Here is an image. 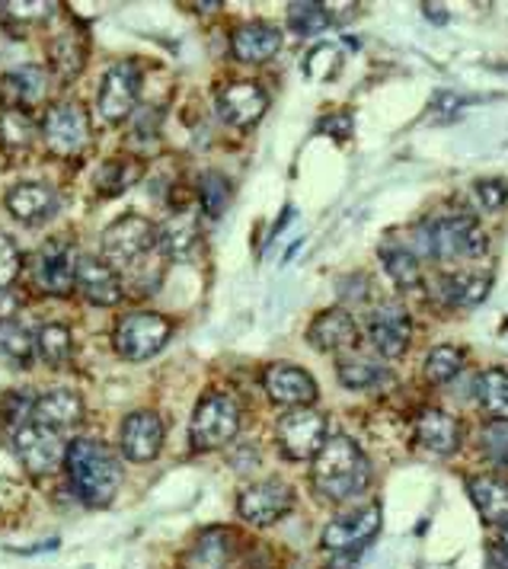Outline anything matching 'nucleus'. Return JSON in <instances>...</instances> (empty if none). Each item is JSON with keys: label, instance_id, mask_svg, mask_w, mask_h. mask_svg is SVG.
Listing matches in <instances>:
<instances>
[{"label": "nucleus", "instance_id": "f257e3e1", "mask_svg": "<svg viewBox=\"0 0 508 569\" xmlns=\"http://www.w3.org/2000/svg\"><path fill=\"white\" fill-rule=\"evenodd\" d=\"M313 487L330 502H346L358 492L368 490L371 483V465L361 455L356 441L346 436H332L323 441V448L313 458Z\"/></svg>", "mask_w": 508, "mask_h": 569}, {"label": "nucleus", "instance_id": "f03ea898", "mask_svg": "<svg viewBox=\"0 0 508 569\" xmlns=\"http://www.w3.org/2000/svg\"><path fill=\"white\" fill-rule=\"evenodd\" d=\"M64 465H68V477H71V487L80 496V502H87L90 509L109 506L122 487V465L100 441H71Z\"/></svg>", "mask_w": 508, "mask_h": 569}, {"label": "nucleus", "instance_id": "7ed1b4c3", "mask_svg": "<svg viewBox=\"0 0 508 569\" xmlns=\"http://www.w3.org/2000/svg\"><path fill=\"white\" fill-rule=\"evenodd\" d=\"M419 243H422L426 257L451 262V259L484 257L486 247H489V237L477 224V218H470V214H445V218L429 221L419 231Z\"/></svg>", "mask_w": 508, "mask_h": 569}, {"label": "nucleus", "instance_id": "20e7f679", "mask_svg": "<svg viewBox=\"0 0 508 569\" xmlns=\"http://www.w3.org/2000/svg\"><path fill=\"white\" fill-rule=\"evenodd\" d=\"M240 432V407L230 393H211L196 407L189 439L196 451H218Z\"/></svg>", "mask_w": 508, "mask_h": 569}, {"label": "nucleus", "instance_id": "39448f33", "mask_svg": "<svg viewBox=\"0 0 508 569\" xmlns=\"http://www.w3.org/2000/svg\"><path fill=\"white\" fill-rule=\"evenodd\" d=\"M157 247V228L141 214H126L102 231V259L119 272L131 269Z\"/></svg>", "mask_w": 508, "mask_h": 569}, {"label": "nucleus", "instance_id": "423d86ee", "mask_svg": "<svg viewBox=\"0 0 508 569\" xmlns=\"http://www.w3.org/2000/svg\"><path fill=\"white\" fill-rule=\"evenodd\" d=\"M170 333H173V327L163 313H128L116 327V349L128 362H145L167 346Z\"/></svg>", "mask_w": 508, "mask_h": 569}, {"label": "nucleus", "instance_id": "0eeeda50", "mask_svg": "<svg viewBox=\"0 0 508 569\" xmlns=\"http://www.w3.org/2000/svg\"><path fill=\"white\" fill-rule=\"evenodd\" d=\"M13 451L20 458V465L36 473V477H46L51 470H58L61 461L68 458V448L58 429H49L42 422H29L20 432H13Z\"/></svg>", "mask_w": 508, "mask_h": 569}, {"label": "nucleus", "instance_id": "6e6552de", "mask_svg": "<svg viewBox=\"0 0 508 569\" xmlns=\"http://www.w3.org/2000/svg\"><path fill=\"white\" fill-rule=\"evenodd\" d=\"M323 441H327V419L317 410L301 407V410L281 416L279 448L291 461H313L317 451L323 448Z\"/></svg>", "mask_w": 508, "mask_h": 569}, {"label": "nucleus", "instance_id": "1a4fd4ad", "mask_svg": "<svg viewBox=\"0 0 508 569\" xmlns=\"http://www.w3.org/2000/svg\"><path fill=\"white\" fill-rule=\"evenodd\" d=\"M42 134L58 157H77L90 144V119L80 103L51 106Z\"/></svg>", "mask_w": 508, "mask_h": 569}, {"label": "nucleus", "instance_id": "9d476101", "mask_svg": "<svg viewBox=\"0 0 508 569\" xmlns=\"http://www.w3.org/2000/svg\"><path fill=\"white\" fill-rule=\"evenodd\" d=\"M295 506V492L288 483L281 480H262L253 483L240 492V502H237V512L243 521H250L256 528H266V525H276L279 518H285Z\"/></svg>", "mask_w": 508, "mask_h": 569}, {"label": "nucleus", "instance_id": "9b49d317", "mask_svg": "<svg viewBox=\"0 0 508 569\" xmlns=\"http://www.w3.org/2000/svg\"><path fill=\"white\" fill-rule=\"evenodd\" d=\"M141 93V74L131 61H119L102 74L100 116L106 122H122L135 112Z\"/></svg>", "mask_w": 508, "mask_h": 569}, {"label": "nucleus", "instance_id": "f8f14e48", "mask_svg": "<svg viewBox=\"0 0 508 569\" xmlns=\"http://www.w3.org/2000/svg\"><path fill=\"white\" fill-rule=\"evenodd\" d=\"M262 388H266L272 403L291 407V410L310 407V403L317 400V381L307 375L305 368H298V365H269L266 375H262Z\"/></svg>", "mask_w": 508, "mask_h": 569}, {"label": "nucleus", "instance_id": "ddd939ff", "mask_svg": "<svg viewBox=\"0 0 508 569\" xmlns=\"http://www.w3.org/2000/svg\"><path fill=\"white\" fill-rule=\"evenodd\" d=\"M32 276L36 284L49 295H71L77 279V250L64 240L46 243L32 262Z\"/></svg>", "mask_w": 508, "mask_h": 569}, {"label": "nucleus", "instance_id": "4468645a", "mask_svg": "<svg viewBox=\"0 0 508 569\" xmlns=\"http://www.w3.org/2000/svg\"><path fill=\"white\" fill-rule=\"evenodd\" d=\"M269 109V97L266 90L253 83V80H237L221 90L218 97V112L221 119L233 126V129H250L262 119V112Z\"/></svg>", "mask_w": 508, "mask_h": 569}, {"label": "nucleus", "instance_id": "2eb2a0df", "mask_svg": "<svg viewBox=\"0 0 508 569\" xmlns=\"http://www.w3.org/2000/svg\"><path fill=\"white\" fill-rule=\"evenodd\" d=\"M307 342L327 356L349 352L358 342V323L352 320V313H346L342 308H330V311L317 313V320L307 327Z\"/></svg>", "mask_w": 508, "mask_h": 569}, {"label": "nucleus", "instance_id": "dca6fc26", "mask_svg": "<svg viewBox=\"0 0 508 569\" xmlns=\"http://www.w3.org/2000/svg\"><path fill=\"white\" fill-rule=\"evenodd\" d=\"M409 333H412V323L400 305H384L368 317V337L384 359H400L407 352Z\"/></svg>", "mask_w": 508, "mask_h": 569}, {"label": "nucleus", "instance_id": "f3484780", "mask_svg": "<svg viewBox=\"0 0 508 569\" xmlns=\"http://www.w3.org/2000/svg\"><path fill=\"white\" fill-rule=\"evenodd\" d=\"M74 288H80V295L90 305L100 308H112L122 301V282L116 276V269L100 257H80L77 259V279Z\"/></svg>", "mask_w": 508, "mask_h": 569}, {"label": "nucleus", "instance_id": "a211bd4d", "mask_svg": "<svg viewBox=\"0 0 508 569\" xmlns=\"http://www.w3.org/2000/svg\"><path fill=\"white\" fill-rule=\"evenodd\" d=\"M160 448H163V422H160V416L141 410V413H131L122 422V451H126L128 461L148 465V461H153L160 455Z\"/></svg>", "mask_w": 508, "mask_h": 569}, {"label": "nucleus", "instance_id": "6ab92c4d", "mask_svg": "<svg viewBox=\"0 0 508 569\" xmlns=\"http://www.w3.org/2000/svg\"><path fill=\"white\" fill-rule=\"evenodd\" d=\"M381 531V506H368L356 516L339 518L323 531V547L332 553H349L356 547H365Z\"/></svg>", "mask_w": 508, "mask_h": 569}, {"label": "nucleus", "instance_id": "aec40b11", "mask_svg": "<svg viewBox=\"0 0 508 569\" xmlns=\"http://www.w3.org/2000/svg\"><path fill=\"white\" fill-rule=\"evenodd\" d=\"M7 211L23 224H42L58 211V192L46 182H20L7 192Z\"/></svg>", "mask_w": 508, "mask_h": 569}, {"label": "nucleus", "instance_id": "412c9836", "mask_svg": "<svg viewBox=\"0 0 508 569\" xmlns=\"http://www.w3.org/2000/svg\"><path fill=\"white\" fill-rule=\"evenodd\" d=\"M460 426L455 416L441 413V410H422L416 416V439L426 451H432L435 458H448L460 448Z\"/></svg>", "mask_w": 508, "mask_h": 569}, {"label": "nucleus", "instance_id": "4be33fe9", "mask_svg": "<svg viewBox=\"0 0 508 569\" xmlns=\"http://www.w3.org/2000/svg\"><path fill=\"white\" fill-rule=\"evenodd\" d=\"M46 87H49V74L36 64H26L0 80V103L3 109L29 112V106H36L46 97Z\"/></svg>", "mask_w": 508, "mask_h": 569}, {"label": "nucleus", "instance_id": "5701e85b", "mask_svg": "<svg viewBox=\"0 0 508 569\" xmlns=\"http://www.w3.org/2000/svg\"><path fill=\"white\" fill-rule=\"evenodd\" d=\"M230 49H233L237 61L259 64V61H269L279 54L281 32L276 27H266V23H250V27H240L233 32Z\"/></svg>", "mask_w": 508, "mask_h": 569}, {"label": "nucleus", "instance_id": "b1692460", "mask_svg": "<svg viewBox=\"0 0 508 569\" xmlns=\"http://www.w3.org/2000/svg\"><path fill=\"white\" fill-rule=\"evenodd\" d=\"M36 422L49 426V429H68L83 419V400L77 397L74 390L68 388H54L46 390L42 397H36V413H32Z\"/></svg>", "mask_w": 508, "mask_h": 569}, {"label": "nucleus", "instance_id": "393cba45", "mask_svg": "<svg viewBox=\"0 0 508 569\" xmlns=\"http://www.w3.org/2000/svg\"><path fill=\"white\" fill-rule=\"evenodd\" d=\"M489 276L484 272H451L438 279V298L448 308H477L489 295Z\"/></svg>", "mask_w": 508, "mask_h": 569}, {"label": "nucleus", "instance_id": "a878e982", "mask_svg": "<svg viewBox=\"0 0 508 569\" xmlns=\"http://www.w3.org/2000/svg\"><path fill=\"white\" fill-rule=\"evenodd\" d=\"M196 243H199V214L196 211H177L170 221H163L157 228V247L167 257H189Z\"/></svg>", "mask_w": 508, "mask_h": 569}, {"label": "nucleus", "instance_id": "bb28decb", "mask_svg": "<svg viewBox=\"0 0 508 569\" xmlns=\"http://www.w3.org/2000/svg\"><path fill=\"white\" fill-rule=\"evenodd\" d=\"M233 538L225 528H211L205 531L199 541L192 543V550L186 553L182 569H228L230 550H233Z\"/></svg>", "mask_w": 508, "mask_h": 569}, {"label": "nucleus", "instance_id": "cd10ccee", "mask_svg": "<svg viewBox=\"0 0 508 569\" xmlns=\"http://www.w3.org/2000/svg\"><path fill=\"white\" fill-rule=\"evenodd\" d=\"M467 492L486 521H506L508 518V483L499 477H474L467 480Z\"/></svg>", "mask_w": 508, "mask_h": 569}, {"label": "nucleus", "instance_id": "c85d7f7f", "mask_svg": "<svg viewBox=\"0 0 508 569\" xmlns=\"http://www.w3.org/2000/svg\"><path fill=\"white\" fill-rule=\"evenodd\" d=\"M32 356H36V337L13 320H0V359L10 368H29Z\"/></svg>", "mask_w": 508, "mask_h": 569}, {"label": "nucleus", "instance_id": "c756f323", "mask_svg": "<svg viewBox=\"0 0 508 569\" xmlns=\"http://www.w3.org/2000/svg\"><path fill=\"white\" fill-rule=\"evenodd\" d=\"M51 64H54V71H58L64 80L77 78V74L83 71V64H87V46H83V36L74 32V29L61 32V36L51 42Z\"/></svg>", "mask_w": 508, "mask_h": 569}, {"label": "nucleus", "instance_id": "7c9ffc66", "mask_svg": "<svg viewBox=\"0 0 508 569\" xmlns=\"http://www.w3.org/2000/svg\"><path fill=\"white\" fill-rule=\"evenodd\" d=\"M477 400H480V407H484L486 413L492 416V419H502L508 422V375L506 371H499V368H489L484 371L480 378H477Z\"/></svg>", "mask_w": 508, "mask_h": 569}, {"label": "nucleus", "instance_id": "2f4dec72", "mask_svg": "<svg viewBox=\"0 0 508 569\" xmlns=\"http://www.w3.org/2000/svg\"><path fill=\"white\" fill-rule=\"evenodd\" d=\"M71 349H74L71 330L61 327V323H46V327L39 330V337H36V352H39V359L46 365H51V368L68 362V359H71Z\"/></svg>", "mask_w": 508, "mask_h": 569}, {"label": "nucleus", "instance_id": "473e14b6", "mask_svg": "<svg viewBox=\"0 0 508 569\" xmlns=\"http://www.w3.org/2000/svg\"><path fill=\"white\" fill-rule=\"evenodd\" d=\"M384 365H378L375 359H365V356H349L339 362V381L349 390H368L384 381Z\"/></svg>", "mask_w": 508, "mask_h": 569}, {"label": "nucleus", "instance_id": "72a5a7b5", "mask_svg": "<svg viewBox=\"0 0 508 569\" xmlns=\"http://www.w3.org/2000/svg\"><path fill=\"white\" fill-rule=\"evenodd\" d=\"M36 413V393L29 388L7 390L0 400V422L13 432H20L23 426H29V416Z\"/></svg>", "mask_w": 508, "mask_h": 569}, {"label": "nucleus", "instance_id": "f704fd0d", "mask_svg": "<svg viewBox=\"0 0 508 569\" xmlns=\"http://www.w3.org/2000/svg\"><path fill=\"white\" fill-rule=\"evenodd\" d=\"M138 180H141V163H135V160L131 163L128 160H109L97 173V189H100L102 196H119V192H126L128 186H135Z\"/></svg>", "mask_w": 508, "mask_h": 569}, {"label": "nucleus", "instance_id": "c9c22d12", "mask_svg": "<svg viewBox=\"0 0 508 569\" xmlns=\"http://www.w3.org/2000/svg\"><path fill=\"white\" fill-rule=\"evenodd\" d=\"M332 23V13L327 3H291L288 7V27L298 36H317Z\"/></svg>", "mask_w": 508, "mask_h": 569}, {"label": "nucleus", "instance_id": "e433bc0d", "mask_svg": "<svg viewBox=\"0 0 508 569\" xmlns=\"http://www.w3.org/2000/svg\"><path fill=\"white\" fill-rule=\"evenodd\" d=\"M32 134H36V126H32L29 112H23V109H3V116H0V141L10 151L29 148L32 144Z\"/></svg>", "mask_w": 508, "mask_h": 569}, {"label": "nucleus", "instance_id": "4c0bfd02", "mask_svg": "<svg viewBox=\"0 0 508 569\" xmlns=\"http://www.w3.org/2000/svg\"><path fill=\"white\" fill-rule=\"evenodd\" d=\"M381 257L387 272H390V279L400 284V288H416L419 284V279H422L419 259L412 257L407 247H387V250H381Z\"/></svg>", "mask_w": 508, "mask_h": 569}, {"label": "nucleus", "instance_id": "58836bf2", "mask_svg": "<svg viewBox=\"0 0 508 569\" xmlns=\"http://www.w3.org/2000/svg\"><path fill=\"white\" fill-rule=\"evenodd\" d=\"M460 368H464V352L455 349V346H435L432 352L426 356V378H429L432 385L451 381Z\"/></svg>", "mask_w": 508, "mask_h": 569}, {"label": "nucleus", "instance_id": "ea45409f", "mask_svg": "<svg viewBox=\"0 0 508 569\" xmlns=\"http://www.w3.org/2000/svg\"><path fill=\"white\" fill-rule=\"evenodd\" d=\"M339 68H342V49H339V46H332V42L317 46L313 52L307 54V61H305V74L310 80H317V83L336 78V74H339Z\"/></svg>", "mask_w": 508, "mask_h": 569}, {"label": "nucleus", "instance_id": "a19ab883", "mask_svg": "<svg viewBox=\"0 0 508 569\" xmlns=\"http://www.w3.org/2000/svg\"><path fill=\"white\" fill-rule=\"evenodd\" d=\"M484 451L496 467H508V422L496 419L484 429Z\"/></svg>", "mask_w": 508, "mask_h": 569}, {"label": "nucleus", "instance_id": "79ce46f5", "mask_svg": "<svg viewBox=\"0 0 508 569\" xmlns=\"http://www.w3.org/2000/svg\"><path fill=\"white\" fill-rule=\"evenodd\" d=\"M202 199H205V211H208L211 218H218L230 199L228 180H225L221 173H208V177L202 180Z\"/></svg>", "mask_w": 508, "mask_h": 569}, {"label": "nucleus", "instance_id": "37998d69", "mask_svg": "<svg viewBox=\"0 0 508 569\" xmlns=\"http://www.w3.org/2000/svg\"><path fill=\"white\" fill-rule=\"evenodd\" d=\"M20 269H23V257H20L17 243L0 231V288L13 282L20 276Z\"/></svg>", "mask_w": 508, "mask_h": 569}, {"label": "nucleus", "instance_id": "c03bdc74", "mask_svg": "<svg viewBox=\"0 0 508 569\" xmlns=\"http://www.w3.org/2000/svg\"><path fill=\"white\" fill-rule=\"evenodd\" d=\"M54 3L49 0H13V3H3V13L17 17V20H26V23H36V20H49Z\"/></svg>", "mask_w": 508, "mask_h": 569}, {"label": "nucleus", "instance_id": "a18cd8bd", "mask_svg": "<svg viewBox=\"0 0 508 569\" xmlns=\"http://www.w3.org/2000/svg\"><path fill=\"white\" fill-rule=\"evenodd\" d=\"M477 202H480L486 211H499V208L508 202L506 182H499V180L477 182Z\"/></svg>", "mask_w": 508, "mask_h": 569}, {"label": "nucleus", "instance_id": "49530a36", "mask_svg": "<svg viewBox=\"0 0 508 569\" xmlns=\"http://www.w3.org/2000/svg\"><path fill=\"white\" fill-rule=\"evenodd\" d=\"M320 131H336V138H349V134H352V116L336 112V116L320 122Z\"/></svg>", "mask_w": 508, "mask_h": 569}, {"label": "nucleus", "instance_id": "de8ad7c7", "mask_svg": "<svg viewBox=\"0 0 508 569\" xmlns=\"http://www.w3.org/2000/svg\"><path fill=\"white\" fill-rule=\"evenodd\" d=\"M17 308H20V301L7 288H0V320H10L17 313Z\"/></svg>", "mask_w": 508, "mask_h": 569}, {"label": "nucleus", "instance_id": "09e8293b", "mask_svg": "<svg viewBox=\"0 0 508 569\" xmlns=\"http://www.w3.org/2000/svg\"><path fill=\"white\" fill-rule=\"evenodd\" d=\"M489 567L508 569V550H492V553H489Z\"/></svg>", "mask_w": 508, "mask_h": 569}, {"label": "nucleus", "instance_id": "8fccbe9b", "mask_svg": "<svg viewBox=\"0 0 508 569\" xmlns=\"http://www.w3.org/2000/svg\"><path fill=\"white\" fill-rule=\"evenodd\" d=\"M499 541H502V550H508V518L502 521V528H499Z\"/></svg>", "mask_w": 508, "mask_h": 569}]
</instances>
